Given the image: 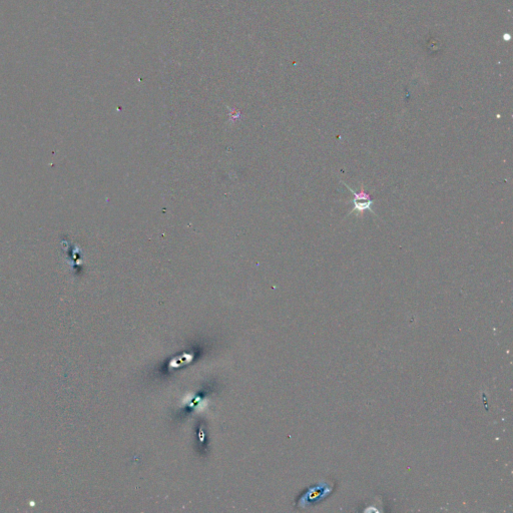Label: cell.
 Instances as JSON below:
<instances>
[{
	"label": "cell",
	"mask_w": 513,
	"mask_h": 513,
	"mask_svg": "<svg viewBox=\"0 0 513 513\" xmlns=\"http://www.w3.org/2000/svg\"><path fill=\"white\" fill-rule=\"evenodd\" d=\"M341 183L347 187L349 190L351 191V194L353 195V199L351 201V203L353 204V209L351 210L350 213L352 212H356L358 216H363L365 211L369 210L370 212H372L375 216H377L374 210H372V205H373L374 200L371 199L370 195L367 194L364 189L363 186H361V189L359 193L355 191L352 187H349L344 181L341 180Z\"/></svg>",
	"instance_id": "1"
}]
</instances>
